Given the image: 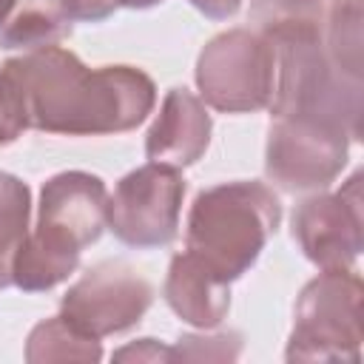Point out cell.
Segmentation results:
<instances>
[{
	"label": "cell",
	"instance_id": "cell-15",
	"mask_svg": "<svg viewBox=\"0 0 364 364\" xmlns=\"http://www.w3.org/2000/svg\"><path fill=\"white\" fill-rule=\"evenodd\" d=\"M26 358L31 364L40 361H100V338L85 336L63 316L40 321L26 344Z\"/></svg>",
	"mask_w": 364,
	"mask_h": 364
},
{
	"label": "cell",
	"instance_id": "cell-7",
	"mask_svg": "<svg viewBox=\"0 0 364 364\" xmlns=\"http://www.w3.org/2000/svg\"><path fill=\"white\" fill-rule=\"evenodd\" d=\"M182 196L185 179L179 168L148 162L117 182L108 196L105 228L128 247H165L176 236Z\"/></svg>",
	"mask_w": 364,
	"mask_h": 364
},
{
	"label": "cell",
	"instance_id": "cell-10",
	"mask_svg": "<svg viewBox=\"0 0 364 364\" xmlns=\"http://www.w3.org/2000/svg\"><path fill=\"white\" fill-rule=\"evenodd\" d=\"M293 239L321 270L353 267L361 253V173L336 193H316L293 210Z\"/></svg>",
	"mask_w": 364,
	"mask_h": 364
},
{
	"label": "cell",
	"instance_id": "cell-14",
	"mask_svg": "<svg viewBox=\"0 0 364 364\" xmlns=\"http://www.w3.org/2000/svg\"><path fill=\"white\" fill-rule=\"evenodd\" d=\"M361 20H364V6L361 0H330L324 9V23H321V43L330 60L350 77L361 80Z\"/></svg>",
	"mask_w": 364,
	"mask_h": 364
},
{
	"label": "cell",
	"instance_id": "cell-9",
	"mask_svg": "<svg viewBox=\"0 0 364 364\" xmlns=\"http://www.w3.org/2000/svg\"><path fill=\"white\" fill-rule=\"evenodd\" d=\"M154 287L128 262H100L88 267L63 296L60 316L94 338L125 333L148 313Z\"/></svg>",
	"mask_w": 364,
	"mask_h": 364
},
{
	"label": "cell",
	"instance_id": "cell-18",
	"mask_svg": "<svg viewBox=\"0 0 364 364\" xmlns=\"http://www.w3.org/2000/svg\"><path fill=\"white\" fill-rule=\"evenodd\" d=\"M242 353V336L239 333H219V336H182L176 347H171L173 358H191V361H230Z\"/></svg>",
	"mask_w": 364,
	"mask_h": 364
},
{
	"label": "cell",
	"instance_id": "cell-20",
	"mask_svg": "<svg viewBox=\"0 0 364 364\" xmlns=\"http://www.w3.org/2000/svg\"><path fill=\"white\" fill-rule=\"evenodd\" d=\"M71 20H82V23H100L105 17H111V11L117 9L111 0H63Z\"/></svg>",
	"mask_w": 364,
	"mask_h": 364
},
{
	"label": "cell",
	"instance_id": "cell-3",
	"mask_svg": "<svg viewBox=\"0 0 364 364\" xmlns=\"http://www.w3.org/2000/svg\"><path fill=\"white\" fill-rule=\"evenodd\" d=\"M279 219L282 205L264 182H219L196 193L188 213L185 250L199 256L225 282H233L256 264Z\"/></svg>",
	"mask_w": 364,
	"mask_h": 364
},
{
	"label": "cell",
	"instance_id": "cell-13",
	"mask_svg": "<svg viewBox=\"0 0 364 364\" xmlns=\"http://www.w3.org/2000/svg\"><path fill=\"white\" fill-rule=\"evenodd\" d=\"M71 14L63 0H20L0 26V48H43L57 46L71 34Z\"/></svg>",
	"mask_w": 364,
	"mask_h": 364
},
{
	"label": "cell",
	"instance_id": "cell-17",
	"mask_svg": "<svg viewBox=\"0 0 364 364\" xmlns=\"http://www.w3.org/2000/svg\"><path fill=\"white\" fill-rule=\"evenodd\" d=\"M250 23H256V31L270 43L318 31L324 23V0H250Z\"/></svg>",
	"mask_w": 364,
	"mask_h": 364
},
{
	"label": "cell",
	"instance_id": "cell-5",
	"mask_svg": "<svg viewBox=\"0 0 364 364\" xmlns=\"http://www.w3.org/2000/svg\"><path fill=\"white\" fill-rule=\"evenodd\" d=\"M361 279L353 267L318 273L304 284L287 361H358L361 358Z\"/></svg>",
	"mask_w": 364,
	"mask_h": 364
},
{
	"label": "cell",
	"instance_id": "cell-23",
	"mask_svg": "<svg viewBox=\"0 0 364 364\" xmlns=\"http://www.w3.org/2000/svg\"><path fill=\"white\" fill-rule=\"evenodd\" d=\"M14 6H17V0H0V26L9 20V14L14 11Z\"/></svg>",
	"mask_w": 364,
	"mask_h": 364
},
{
	"label": "cell",
	"instance_id": "cell-1",
	"mask_svg": "<svg viewBox=\"0 0 364 364\" xmlns=\"http://www.w3.org/2000/svg\"><path fill=\"white\" fill-rule=\"evenodd\" d=\"M154 102V80L134 65L88 68L63 46L31 48L0 65V145L28 128L68 136L131 131Z\"/></svg>",
	"mask_w": 364,
	"mask_h": 364
},
{
	"label": "cell",
	"instance_id": "cell-4",
	"mask_svg": "<svg viewBox=\"0 0 364 364\" xmlns=\"http://www.w3.org/2000/svg\"><path fill=\"white\" fill-rule=\"evenodd\" d=\"M276 85L270 117H304L341 128L353 142L361 139V80L344 74L321 43L318 31L290 34L273 43Z\"/></svg>",
	"mask_w": 364,
	"mask_h": 364
},
{
	"label": "cell",
	"instance_id": "cell-6",
	"mask_svg": "<svg viewBox=\"0 0 364 364\" xmlns=\"http://www.w3.org/2000/svg\"><path fill=\"white\" fill-rule=\"evenodd\" d=\"M196 85L202 100L225 114L262 111L273 100L276 48L253 28L216 34L196 60Z\"/></svg>",
	"mask_w": 364,
	"mask_h": 364
},
{
	"label": "cell",
	"instance_id": "cell-2",
	"mask_svg": "<svg viewBox=\"0 0 364 364\" xmlns=\"http://www.w3.org/2000/svg\"><path fill=\"white\" fill-rule=\"evenodd\" d=\"M105 182L85 171H63L40 191L37 225L23 239L11 279L26 293H43L65 282L80 253L94 245L105 228Z\"/></svg>",
	"mask_w": 364,
	"mask_h": 364
},
{
	"label": "cell",
	"instance_id": "cell-8",
	"mask_svg": "<svg viewBox=\"0 0 364 364\" xmlns=\"http://www.w3.org/2000/svg\"><path fill=\"white\" fill-rule=\"evenodd\" d=\"M350 136L327 122L304 117H273L267 131L264 173L290 193L327 188L347 165Z\"/></svg>",
	"mask_w": 364,
	"mask_h": 364
},
{
	"label": "cell",
	"instance_id": "cell-11",
	"mask_svg": "<svg viewBox=\"0 0 364 364\" xmlns=\"http://www.w3.org/2000/svg\"><path fill=\"white\" fill-rule=\"evenodd\" d=\"M210 128L213 125L205 102L188 88H171L145 134V154L151 162L171 168L193 165L208 151Z\"/></svg>",
	"mask_w": 364,
	"mask_h": 364
},
{
	"label": "cell",
	"instance_id": "cell-12",
	"mask_svg": "<svg viewBox=\"0 0 364 364\" xmlns=\"http://www.w3.org/2000/svg\"><path fill=\"white\" fill-rule=\"evenodd\" d=\"M230 282L213 273L199 256L191 250L176 253L168 264L165 276V301L168 307L188 324L199 330H213L222 324L230 307Z\"/></svg>",
	"mask_w": 364,
	"mask_h": 364
},
{
	"label": "cell",
	"instance_id": "cell-16",
	"mask_svg": "<svg viewBox=\"0 0 364 364\" xmlns=\"http://www.w3.org/2000/svg\"><path fill=\"white\" fill-rule=\"evenodd\" d=\"M31 193L23 179L0 171V287L14 284L11 270L23 239L28 236Z\"/></svg>",
	"mask_w": 364,
	"mask_h": 364
},
{
	"label": "cell",
	"instance_id": "cell-19",
	"mask_svg": "<svg viewBox=\"0 0 364 364\" xmlns=\"http://www.w3.org/2000/svg\"><path fill=\"white\" fill-rule=\"evenodd\" d=\"M117 361H171V347H162L156 338H139L136 344H128L114 353Z\"/></svg>",
	"mask_w": 364,
	"mask_h": 364
},
{
	"label": "cell",
	"instance_id": "cell-22",
	"mask_svg": "<svg viewBox=\"0 0 364 364\" xmlns=\"http://www.w3.org/2000/svg\"><path fill=\"white\" fill-rule=\"evenodd\" d=\"M114 6H125V9H151V6H156V3H162V0H111Z\"/></svg>",
	"mask_w": 364,
	"mask_h": 364
},
{
	"label": "cell",
	"instance_id": "cell-21",
	"mask_svg": "<svg viewBox=\"0 0 364 364\" xmlns=\"http://www.w3.org/2000/svg\"><path fill=\"white\" fill-rule=\"evenodd\" d=\"M196 11H202L205 17H210V20H228V17H233L236 11H239V6H242V0H188Z\"/></svg>",
	"mask_w": 364,
	"mask_h": 364
}]
</instances>
